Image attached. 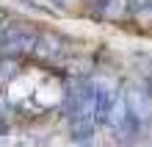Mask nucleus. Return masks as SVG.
<instances>
[{
  "mask_svg": "<svg viewBox=\"0 0 152 147\" xmlns=\"http://www.w3.org/2000/svg\"><path fill=\"white\" fill-rule=\"evenodd\" d=\"M66 128L72 142H88L100 131L94 114V81H75L66 95Z\"/></svg>",
  "mask_w": 152,
  "mask_h": 147,
  "instance_id": "nucleus-2",
  "label": "nucleus"
},
{
  "mask_svg": "<svg viewBox=\"0 0 152 147\" xmlns=\"http://www.w3.org/2000/svg\"><path fill=\"white\" fill-rule=\"evenodd\" d=\"M111 128L119 144H136L152 131V92L136 78H127L119 89Z\"/></svg>",
  "mask_w": 152,
  "mask_h": 147,
  "instance_id": "nucleus-1",
  "label": "nucleus"
},
{
  "mask_svg": "<svg viewBox=\"0 0 152 147\" xmlns=\"http://www.w3.org/2000/svg\"><path fill=\"white\" fill-rule=\"evenodd\" d=\"M80 3L94 14H113L116 11V0H80Z\"/></svg>",
  "mask_w": 152,
  "mask_h": 147,
  "instance_id": "nucleus-5",
  "label": "nucleus"
},
{
  "mask_svg": "<svg viewBox=\"0 0 152 147\" xmlns=\"http://www.w3.org/2000/svg\"><path fill=\"white\" fill-rule=\"evenodd\" d=\"M124 6H127L133 14H147V11H152V0H124Z\"/></svg>",
  "mask_w": 152,
  "mask_h": 147,
  "instance_id": "nucleus-6",
  "label": "nucleus"
},
{
  "mask_svg": "<svg viewBox=\"0 0 152 147\" xmlns=\"http://www.w3.org/2000/svg\"><path fill=\"white\" fill-rule=\"evenodd\" d=\"M116 100H119V89H116L108 78H94V114H97V125H111Z\"/></svg>",
  "mask_w": 152,
  "mask_h": 147,
  "instance_id": "nucleus-4",
  "label": "nucleus"
},
{
  "mask_svg": "<svg viewBox=\"0 0 152 147\" xmlns=\"http://www.w3.org/2000/svg\"><path fill=\"white\" fill-rule=\"evenodd\" d=\"M149 92H152V78H149Z\"/></svg>",
  "mask_w": 152,
  "mask_h": 147,
  "instance_id": "nucleus-10",
  "label": "nucleus"
},
{
  "mask_svg": "<svg viewBox=\"0 0 152 147\" xmlns=\"http://www.w3.org/2000/svg\"><path fill=\"white\" fill-rule=\"evenodd\" d=\"M50 3H56V6H64V3H66V0H50Z\"/></svg>",
  "mask_w": 152,
  "mask_h": 147,
  "instance_id": "nucleus-9",
  "label": "nucleus"
},
{
  "mask_svg": "<svg viewBox=\"0 0 152 147\" xmlns=\"http://www.w3.org/2000/svg\"><path fill=\"white\" fill-rule=\"evenodd\" d=\"M36 42H39V33L31 25L8 22L0 31V56L17 58V56H25V53H33L36 50Z\"/></svg>",
  "mask_w": 152,
  "mask_h": 147,
  "instance_id": "nucleus-3",
  "label": "nucleus"
},
{
  "mask_svg": "<svg viewBox=\"0 0 152 147\" xmlns=\"http://www.w3.org/2000/svg\"><path fill=\"white\" fill-rule=\"evenodd\" d=\"M6 25H8V14L3 11V8H0V31H3V28H6Z\"/></svg>",
  "mask_w": 152,
  "mask_h": 147,
  "instance_id": "nucleus-7",
  "label": "nucleus"
},
{
  "mask_svg": "<svg viewBox=\"0 0 152 147\" xmlns=\"http://www.w3.org/2000/svg\"><path fill=\"white\" fill-rule=\"evenodd\" d=\"M6 133H8V122H6L3 117H0V136H6Z\"/></svg>",
  "mask_w": 152,
  "mask_h": 147,
  "instance_id": "nucleus-8",
  "label": "nucleus"
}]
</instances>
